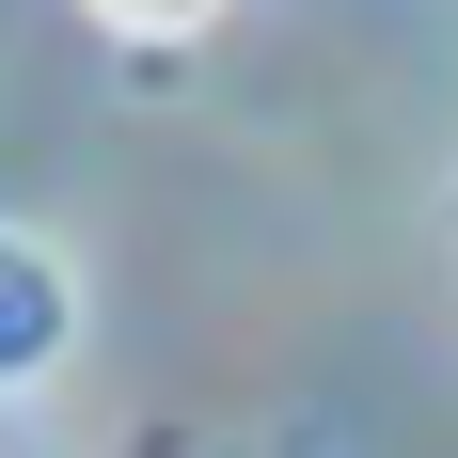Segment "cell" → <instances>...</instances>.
Segmentation results:
<instances>
[{"instance_id":"6da1fadb","label":"cell","mask_w":458,"mask_h":458,"mask_svg":"<svg viewBox=\"0 0 458 458\" xmlns=\"http://www.w3.org/2000/svg\"><path fill=\"white\" fill-rule=\"evenodd\" d=\"M64 348H80V284L32 222H0V395H47Z\"/></svg>"},{"instance_id":"7a4b0ae2","label":"cell","mask_w":458,"mask_h":458,"mask_svg":"<svg viewBox=\"0 0 458 458\" xmlns=\"http://www.w3.org/2000/svg\"><path fill=\"white\" fill-rule=\"evenodd\" d=\"M95 32H127V47H174V32H206V16H222V0H80Z\"/></svg>"}]
</instances>
